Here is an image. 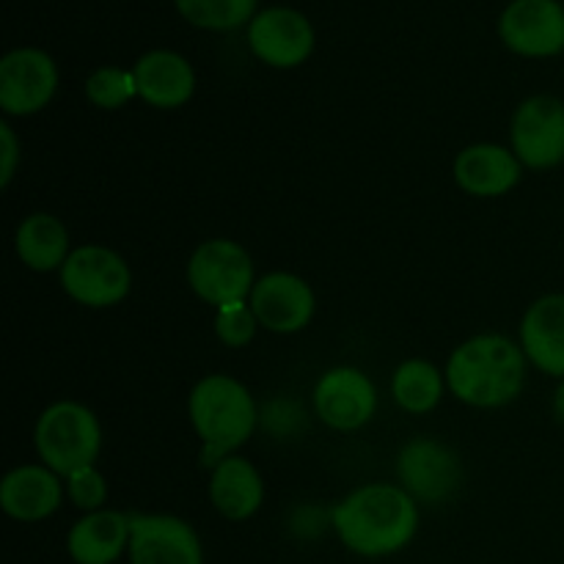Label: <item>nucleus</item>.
<instances>
[{"mask_svg": "<svg viewBox=\"0 0 564 564\" xmlns=\"http://www.w3.org/2000/svg\"><path fill=\"white\" fill-rule=\"evenodd\" d=\"M347 551L367 560L400 554L419 532V501L391 482H369L350 490L330 512Z\"/></svg>", "mask_w": 564, "mask_h": 564, "instance_id": "nucleus-1", "label": "nucleus"}, {"mask_svg": "<svg viewBox=\"0 0 564 564\" xmlns=\"http://www.w3.org/2000/svg\"><path fill=\"white\" fill-rule=\"evenodd\" d=\"M529 358L521 341L501 334H479L452 350L446 361V386L460 402L471 408L510 405L527 386Z\"/></svg>", "mask_w": 564, "mask_h": 564, "instance_id": "nucleus-2", "label": "nucleus"}, {"mask_svg": "<svg viewBox=\"0 0 564 564\" xmlns=\"http://www.w3.org/2000/svg\"><path fill=\"white\" fill-rule=\"evenodd\" d=\"M187 416L202 441V466L215 468L237 455L257 430L259 411L248 386L231 375H207L187 397Z\"/></svg>", "mask_w": 564, "mask_h": 564, "instance_id": "nucleus-3", "label": "nucleus"}, {"mask_svg": "<svg viewBox=\"0 0 564 564\" xmlns=\"http://www.w3.org/2000/svg\"><path fill=\"white\" fill-rule=\"evenodd\" d=\"M33 446L39 460L64 479L77 468L97 466L102 452V427L97 413L75 400L53 402L36 419Z\"/></svg>", "mask_w": 564, "mask_h": 564, "instance_id": "nucleus-4", "label": "nucleus"}, {"mask_svg": "<svg viewBox=\"0 0 564 564\" xmlns=\"http://www.w3.org/2000/svg\"><path fill=\"white\" fill-rule=\"evenodd\" d=\"M187 284L198 301L215 308L248 301L257 284L251 253L229 237L204 240L187 259Z\"/></svg>", "mask_w": 564, "mask_h": 564, "instance_id": "nucleus-5", "label": "nucleus"}, {"mask_svg": "<svg viewBox=\"0 0 564 564\" xmlns=\"http://www.w3.org/2000/svg\"><path fill=\"white\" fill-rule=\"evenodd\" d=\"M61 286L80 306L110 308L130 295L132 270L119 251L88 242L69 253L61 268Z\"/></svg>", "mask_w": 564, "mask_h": 564, "instance_id": "nucleus-6", "label": "nucleus"}, {"mask_svg": "<svg viewBox=\"0 0 564 564\" xmlns=\"http://www.w3.org/2000/svg\"><path fill=\"white\" fill-rule=\"evenodd\" d=\"M512 152L523 169L549 171L564 163V102L554 94L523 99L510 121Z\"/></svg>", "mask_w": 564, "mask_h": 564, "instance_id": "nucleus-7", "label": "nucleus"}, {"mask_svg": "<svg viewBox=\"0 0 564 564\" xmlns=\"http://www.w3.org/2000/svg\"><path fill=\"white\" fill-rule=\"evenodd\" d=\"M58 91V66L42 47H17L0 58V108L25 119L53 102Z\"/></svg>", "mask_w": 564, "mask_h": 564, "instance_id": "nucleus-8", "label": "nucleus"}, {"mask_svg": "<svg viewBox=\"0 0 564 564\" xmlns=\"http://www.w3.org/2000/svg\"><path fill=\"white\" fill-rule=\"evenodd\" d=\"M317 44V33L303 11L290 6H268L248 22V47L273 69H295L306 64Z\"/></svg>", "mask_w": 564, "mask_h": 564, "instance_id": "nucleus-9", "label": "nucleus"}, {"mask_svg": "<svg viewBox=\"0 0 564 564\" xmlns=\"http://www.w3.org/2000/svg\"><path fill=\"white\" fill-rule=\"evenodd\" d=\"M397 477L419 505L446 501L463 482L460 457L435 438L408 441L397 457Z\"/></svg>", "mask_w": 564, "mask_h": 564, "instance_id": "nucleus-10", "label": "nucleus"}, {"mask_svg": "<svg viewBox=\"0 0 564 564\" xmlns=\"http://www.w3.org/2000/svg\"><path fill=\"white\" fill-rule=\"evenodd\" d=\"M499 39L523 58H554L564 50L560 0H512L499 17Z\"/></svg>", "mask_w": 564, "mask_h": 564, "instance_id": "nucleus-11", "label": "nucleus"}, {"mask_svg": "<svg viewBox=\"0 0 564 564\" xmlns=\"http://www.w3.org/2000/svg\"><path fill=\"white\" fill-rule=\"evenodd\" d=\"M130 564H204L202 538L165 512H130Z\"/></svg>", "mask_w": 564, "mask_h": 564, "instance_id": "nucleus-12", "label": "nucleus"}, {"mask_svg": "<svg viewBox=\"0 0 564 564\" xmlns=\"http://www.w3.org/2000/svg\"><path fill=\"white\" fill-rule=\"evenodd\" d=\"M248 303H251L259 325L279 336L301 334L303 328L312 325L314 312H317L312 284L286 270H273V273L257 279Z\"/></svg>", "mask_w": 564, "mask_h": 564, "instance_id": "nucleus-13", "label": "nucleus"}, {"mask_svg": "<svg viewBox=\"0 0 564 564\" xmlns=\"http://www.w3.org/2000/svg\"><path fill=\"white\" fill-rule=\"evenodd\" d=\"M314 411L330 430L352 433L375 419L378 389L361 369L334 367L314 386Z\"/></svg>", "mask_w": 564, "mask_h": 564, "instance_id": "nucleus-14", "label": "nucleus"}, {"mask_svg": "<svg viewBox=\"0 0 564 564\" xmlns=\"http://www.w3.org/2000/svg\"><path fill=\"white\" fill-rule=\"evenodd\" d=\"M64 477L44 463H25L11 468L0 482V510L20 523L47 521L64 505Z\"/></svg>", "mask_w": 564, "mask_h": 564, "instance_id": "nucleus-15", "label": "nucleus"}, {"mask_svg": "<svg viewBox=\"0 0 564 564\" xmlns=\"http://www.w3.org/2000/svg\"><path fill=\"white\" fill-rule=\"evenodd\" d=\"M455 185L474 198L507 196L521 182L523 163L501 143H471L452 165Z\"/></svg>", "mask_w": 564, "mask_h": 564, "instance_id": "nucleus-16", "label": "nucleus"}, {"mask_svg": "<svg viewBox=\"0 0 564 564\" xmlns=\"http://www.w3.org/2000/svg\"><path fill=\"white\" fill-rule=\"evenodd\" d=\"M138 97L158 110H176L196 94V69L176 50H149L132 66Z\"/></svg>", "mask_w": 564, "mask_h": 564, "instance_id": "nucleus-17", "label": "nucleus"}, {"mask_svg": "<svg viewBox=\"0 0 564 564\" xmlns=\"http://www.w3.org/2000/svg\"><path fill=\"white\" fill-rule=\"evenodd\" d=\"M521 347L529 364L564 380V292L538 297L521 319Z\"/></svg>", "mask_w": 564, "mask_h": 564, "instance_id": "nucleus-18", "label": "nucleus"}, {"mask_svg": "<svg viewBox=\"0 0 564 564\" xmlns=\"http://www.w3.org/2000/svg\"><path fill=\"white\" fill-rule=\"evenodd\" d=\"M66 551L75 564H116L130 551V512H86L66 534Z\"/></svg>", "mask_w": 564, "mask_h": 564, "instance_id": "nucleus-19", "label": "nucleus"}, {"mask_svg": "<svg viewBox=\"0 0 564 564\" xmlns=\"http://www.w3.org/2000/svg\"><path fill=\"white\" fill-rule=\"evenodd\" d=\"M209 501L226 521H248L264 505V479L251 460L231 455L209 468Z\"/></svg>", "mask_w": 564, "mask_h": 564, "instance_id": "nucleus-20", "label": "nucleus"}, {"mask_svg": "<svg viewBox=\"0 0 564 564\" xmlns=\"http://www.w3.org/2000/svg\"><path fill=\"white\" fill-rule=\"evenodd\" d=\"M17 259L33 273H53L66 264L72 248L69 229L53 213H31L20 220L14 231Z\"/></svg>", "mask_w": 564, "mask_h": 564, "instance_id": "nucleus-21", "label": "nucleus"}, {"mask_svg": "<svg viewBox=\"0 0 564 564\" xmlns=\"http://www.w3.org/2000/svg\"><path fill=\"white\" fill-rule=\"evenodd\" d=\"M446 391H449L446 372H441L427 358H408L394 369V378H391V397L411 416L435 411Z\"/></svg>", "mask_w": 564, "mask_h": 564, "instance_id": "nucleus-22", "label": "nucleus"}, {"mask_svg": "<svg viewBox=\"0 0 564 564\" xmlns=\"http://www.w3.org/2000/svg\"><path fill=\"white\" fill-rule=\"evenodd\" d=\"M259 0H174L176 11L202 31H235L257 17Z\"/></svg>", "mask_w": 564, "mask_h": 564, "instance_id": "nucleus-23", "label": "nucleus"}, {"mask_svg": "<svg viewBox=\"0 0 564 564\" xmlns=\"http://www.w3.org/2000/svg\"><path fill=\"white\" fill-rule=\"evenodd\" d=\"M86 97L99 110H119L138 97V80L132 69L121 66H99L88 75Z\"/></svg>", "mask_w": 564, "mask_h": 564, "instance_id": "nucleus-24", "label": "nucleus"}, {"mask_svg": "<svg viewBox=\"0 0 564 564\" xmlns=\"http://www.w3.org/2000/svg\"><path fill=\"white\" fill-rule=\"evenodd\" d=\"M259 328L262 325H259L257 314H253L248 301H237L229 303V306L215 308V336L220 339V345L231 347V350L251 345Z\"/></svg>", "mask_w": 564, "mask_h": 564, "instance_id": "nucleus-25", "label": "nucleus"}, {"mask_svg": "<svg viewBox=\"0 0 564 564\" xmlns=\"http://www.w3.org/2000/svg\"><path fill=\"white\" fill-rule=\"evenodd\" d=\"M64 482L66 496H69V501L83 512V516H86V512L105 510V505H108V479H105V474L99 471L97 466L77 468V471L69 474Z\"/></svg>", "mask_w": 564, "mask_h": 564, "instance_id": "nucleus-26", "label": "nucleus"}, {"mask_svg": "<svg viewBox=\"0 0 564 564\" xmlns=\"http://www.w3.org/2000/svg\"><path fill=\"white\" fill-rule=\"evenodd\" d=\"M22 147L20 138H17L14 127L9 121H0V187H9L11 180L17 174V165H20Z\"/></svg>", "mask_w": 564, "mask_h": 564, "instance_id": "nucleus-27", "label": "nucleus"}, {"mask_svg": "<svg viewBox=\"0 0 564 564\" xmlns=\"http://www.w3.org/2000/svg\"><path fill=\"white\" fill-rule=\"evenodd\" d=\"M554 416L564 424V380H560V386L554 391Z\"/></svg>", "mask_w": 564, "mask_h": 564, "instance_id": "nucleus-28", "label": "nucleus"}]
</instances>
